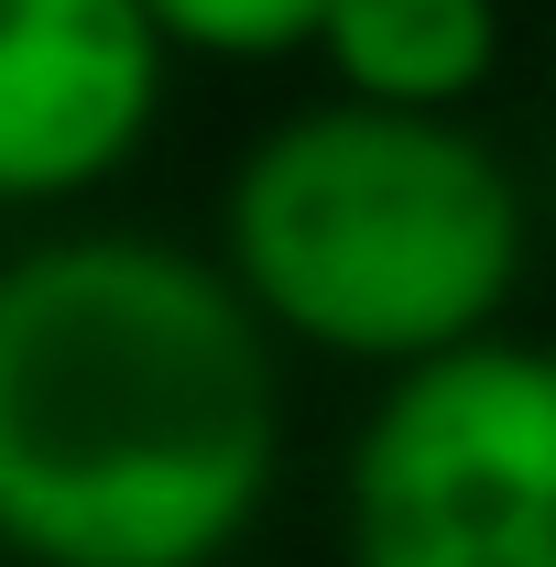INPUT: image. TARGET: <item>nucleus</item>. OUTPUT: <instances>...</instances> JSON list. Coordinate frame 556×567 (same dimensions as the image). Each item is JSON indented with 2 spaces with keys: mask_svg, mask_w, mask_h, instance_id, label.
Returning a JSON list of instances; mask_svg holds the SVG:
<instances>
[{
  "mask_svg": "<svg viewBox=\"0 0 556 567\" xmlns=\"http://www.w3.org/2000/svg\"><path fill=\"white\" fill-rule=\"evenodd\" d=\"M218 567H229V557H218Z\"/></svg>",
  "mask_w": 556,
  "mask_h": 567,
  "instance_id": "7",
  "label": "nucleus"
},
{
  "mask_svg": "<svg viewBox=\"0 0 556 567\" xmlns=\"http://www.w3.org/2000/svg\"><path fill=\"white\" fill-rule=\"evenodd\" d=\"M164 66L142 0H0V208L110 186L164 121Z\"/></svg>",
  "mask_w": 556,
  "mask_h": 567,
  "instance_id": "4",
  "label": "nucleus"
},
{
  "mask_svg": "<svg viewBox=\"0 0 556 567\" xmlns=\"http://www.w3.org/2000/svg\"><path fill=\"white\" fill-rule=\"evenodd\" d=\"M317 11L328 0H142V22L175 55H208V66H284V55H306Z\"/></svg>",
  "mask_w": 556,
  "mask_h": 567,
  "instance_id": "6",
  "label": "nucleus"
},
{
  "mask_svg": "<svg viewBox=\"0 0 556 567\" xmlns=\"http://www.w3.org/2000/svg\"><path fill=\"white\" fill-rule=\"evenodd\" d=\"M524 251V175L470 132V110H382L328 87L317 110H284L218 186V274L274 339L360 371L502 328Z\"/></svg>",
  "mask_w": 556,
  "mask_h": 567,
  "instance_id": "2",
  "label": "nucleus"
},
{
  "mask_svg": "<svg viewBox=\"0 0 556 567\" xmlns=\"http://www.w3.org/2000/svg\"><path fill=\"white\" fill-rule=\"evenodd\" d=\"M339 535L349 567H556V350L481 328L382 371Z\"/></svg>",
  "mask_w": 556,
  "mask_h": 567,
  "instance_id": "3",
  "label": "nucleus"
},
{
  "mask_svg": "<svg viewBox=\"0 0 556 567\" xmlns=\"http://www.w3.org/2000/svg\"><path fill=\"white\" fill-rule=\"evenodd\" d=\"M284 339L218 251L66 229L0 262V557L218 567L284 470Z\"/></svg>",
  "mask_w": 556,
  "mask_h": 567,
  "instance_id": "1",
  "label": "nucleus"
},
{
  "mask_svg": "<svg viewBox=\"0 0 556 567\" xmlns=\"http://www.w3.org/2000/svg\"><path fill=\"white\" fill-rule=\"evenodd\" d=\"M339 99L470 110L502 76V0H328L306 44Z\"/></svg>",
  "mask_w": 556,
  "mask_h": 567,
  "instance_id": "5",
  "label": "nucleus"
}]
</instances>
